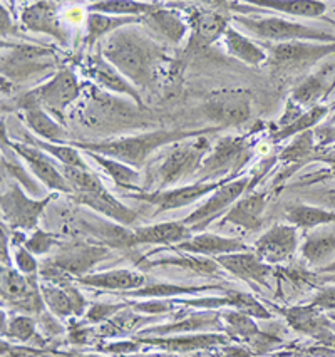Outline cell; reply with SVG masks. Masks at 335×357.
<instances>
[{"label":"cell","mask_w":335,"mask_h":357,"mask_svg":"<svg viewBox=\"0 0 335 357\" xmlns=\"http://www.w3.org/2000/svg\"><path fill=\"white\" fill-rule=\"evenodd\" d=\"M99 54L138 91H153L166 59L163 47L148 31L134 26L119 29L101 43Z\"/></svg>","instance_id":"6da1fadb"},{"label":"cell","mask_w":335,"mask_h":357,"mask_svg":"<svg viewBox=\"0 0 335 357\" xmlns=\"http://www.w3.org/2000/svg\"><path fill=\"white\" fill-rule=\"evenodd\" d=\"M210 149L212 144L206 138V132L169 144L164 155L153 161L146 174V188L141 192H161L185 181L186 178L200 172Z\"/></svg>","instance_id":"7a4b0ae2"},{"label":"cell","mask_w":335,"mask_h":357,"mask_svg":"<svg viewBox=\"0 0 335 357\" xmlns=\"http://www.w3.org/2000/svg\"><path fill=\"white\" fill-rule=\"evenodd\" d=\"M215 130H200V131H168L156 130L143 135L127 136V138L111 139V141H74L72 146L82 149L88 153H98V155L113 158V160L121 161L124 165H130L132 168H141V166L150 160L153 153L158 149L169 146V144L178 143L193 138V136L203 135V132H213Z\"/></svg>","instance_id":"3957f363"},{"label":"cell","mask_w":335,"mask_h":357,"mask_svg":"<svg viewBox=\"0 0 335 357\" xmlns=\"http://www.w3.org/2000/svg\"><path fill=\"white\" fill-rule=\"evenodd\" d=\"M61 172L68 183L71 185L72 198L76 203L104 215L106 218L113 220L123 227H131L138 220V213L107 192L98 174H94L91 169L61 166Z\"/></svg>","instance_id":"277c9868"},{"label":"cell","mask_w":335,"mask_h":357,"mask_svg":"<svg viewBox=\"0 0 335 357\" xmlns=\"http://www.w3.org/2000/svg\"><path fill=\"white\" fill-rule=\"evenodd\" d=\"M81 84L76 73L69 68H61L54 76L36 89L27 91L15 101V109L22 111L29 106H40L64 124V113L79 98Z\"/></svg>","instance_id":"5b68a950"},{"label":"cell","mask_w":335,"mask_h":357,"mask_svg":"<svg viewBox=\"0 0 335 357\" xmlns=\"http://www.w3.org/2000/svg\"><path fill=\"white\" fill-rule=\"evenodd\" d=\"M233 22L255 36L256 39L270 44L292 43V40H307V43L335 44V36L320 29L305 26V24L293 22V20L275 17H255V15L238 14L233 17Z\"/></svg>","instance_id":"8992f818"},{"label":"cell","mask_w":335,"mask_h":357,"mask_svg":"<svg viewBox=\"0 0 335 357\" xmlns=\"http://www.w3.org/2000/svg\"><path fill=\"white\" fill-rule=\"evenodd\" d=\"M9 51L2 54V77L17 84L27 79L40 76L56 68V54L51 47L37 44L7 45Z\"/></svg>","instance_id":"52a82bcc"},{"label":"cell","mask_w":335,"mask_h":357,"mask_svg":"<svg viewBox=\"0 0 335 357\" xmlns=\"http://www.w3.org/2000/svg\"><path fill=\"white\" fill-rule=\"evenodd\" d=\"M254 188L250 176L233 178L228 180L225 185L210 195V198L203 205L198 206L196 210L192 211L183 222L185 227L192 230V234H201L213 220H217L221 215V218L228 213L231 206L242 198L243 193L250 192Z\"/></svg>","instance_id":"ba28073f"},{"label":"cell","mask_w":335,"mask_h":357,"mask_svg":"<svg viewBox=\"0 0 335 357\" xmlns=\"http://www.w3.org/2000/svg\"><path fill=\"white\" fill-rule=\"evenodd\" d=\"M56 195H47L44 198H29L22 192L19 183H12L7 192L2 193L0 208H2V220L14 231L37 230L40 215L47 208Z\"/></svg>","instance_id":"9c48e42d"},{"label":"cell","mask_w":335,"mask_h":357,"mask_svg":"<svg viewBox=\"0 0 335 357\" xmlns=\"http://www.w3.org/2000/svg\"><path fill=\"white\" fill-rule=\"evenodd\" d=\"M267 62L275 70H302L315 64L324 57L335 52V44L307 43V40H292V43L268 44Z\"/></svg>","instance_id":"30bf717a"},{"label":"cell","mask_w":335,"mask_h":357,"mask_svg":"<svg viewBox=\"0 0 335 357\" xmlns=\"http://www.w3.org/2000/svg\"><path fill=\"white\" fill-rule=\"evenodd\" d=\"M203 113L213 130L242 126L251 116V98L243 89L218 91L206 99Z\"/></svg>","instance_id":"8fae6325"},{"label":"cell","mask_w":335,"mask_h":357,"mask_svg":"<svg viewBox=\"0 0 335 357\" xmlns=\"http://www.w3.org/2000/svg\"><path fill=\"white\" fill-rule=\"evenodd\" d=\"M250 141L243 136H225V138L218 139L215 146L210 149L198 174L205 181L220 178L226 173L238 172L250 160Z\"/></svg>","instance_id":"7c38bea8"},{"label":"cell","mask_w":335,"mask_h":357,"mask_svg":"<svg viewBox=\"0 0 335 357\" xmlns=\"http://www.w3.org/2000/svg\"><path fill=\"white\" fill-rule=\"evenodd\" d=\"M228 180L233 178H225V180H217V181H198L193 185H185L178 186V188H169V190H161V192H138L131 193L130 197L134 200L150 203V205L156 206V213H163V211L183 208V206L192 205V203L198 202L200 198L206 197V195H212L215 190H218Z\"/></svg>","instance_id":"4fadbf2b"},{"label":"cell","mask_w":335,"mask_h":357,"mask_svg":"<svg viewBox=\"0 0 335 357\" xmlns=\"http://www.w3.org/2000/svg\"><path fill=\"white\" fill-rule=\"evenodd\" d=\"M2 141L3 144H7L10 149H14L17 155L26 161L29 168L37 180L42 183L45 188L54 190V192L72 195L71 185L68 183V180L64 178V174L61 172V165L52 163L51 158H47V153H44L42 149L32 146L31 143H17V141H10L6 138V132L2 131Z\"/></svg>","instance_id":"5bb4252c"},{"label":"cell","mask_w":335,"mask_h":357,"mask_svg":"<svg viewBox=\"0 0 335 357\" xmlns=\"http://www.w3.org/2000/svg\"><path fill=\"white\" fill-rule=\"evenodd\" d=\"M109 257V247L89 243H71L59 248V253L49 260V264L59 268L71 279H79L91 273L94 267Z\"/></svg>","instance_id":"9a60e30c"},{"label":"cell","mask_w":335,"mask_h":357,"mask_svg":"<svg viewBox=\"0 0 335 357\" xmlns=\"http://www.w3.org/2000/svg\"><path fill=\"white\" fill-rule=\"evenodd\" d=\"M299 228L295 225H274L255 242L254 252L265 264L274 265L290 260L299 248Z\"/></svg>","instance_id":"2e32d148"},{"label":"cell","mask_w":335,"mask_h":357,"mask_svg":"<svg viewBox=\"0 0 335 357\" xmlns=\"http://www.w3.org/2000/svg\"><path fill=\"white\" fill-rule=\"evenodd\" d=\"M189 39L186 45V52L200 51L217 43L225 36L230 27L228 19L217 9H198L194 7L189 15Z\"/></svg>","instance_id":"e0dca14e"},{"label":"cell","mask_w":335,"mask_h":357,"mask_svg":"<svg viewBox=\"0 0 335 357\" xmlns=\"http://www.w3.org/2000/svg\"><path fill=\"white\" fill-rule=\"evenodd\" d=\"M20 24L34 34L51 36L61 45L68 47L69 34L62 26L59 6L54 2H36L24 7L20 14Z\"/></svg>","instance_id":"ac0fdd59"},{"label":"cell","mask_w":335,"mask_h":357,"mask_svg":"<svg viewBox=\"0 0 335 357\" xmlns=\"http://www.w3.org/2000/svg\"><path fill=\"white\" fill-rule=\"evenodd\" d=\"M217 264L223 271H226L237 279L247 282L251 285H260V287L270 289L268 277L274 272V267L260 259L255 252H237L228 253V255L217 257Z\"/></svg>","instance_id":"d6986e66"},{"label":"cell","mask_w":335,"mask_h":357,"mask_svg":"<svg viewBox=\"0 0 335 357\" xmlns=\"http://www.w3.org/2000/svg\"><path fill=\"white\" fill-rule=\"evenodd\" d=\"M40 294H42L45 307L57 319L82 317L88 310V301L74 287L72 282H68V284L44 282L40 285Z\"/></svg>","instance_id":"ffe728a7"},{"label":"cell","mask_w":335,"mask_h":357,"mask_svg":"<svg viewBox=\"0 0 335 357\" xmlns=\"http://www.w3.org/2000/svg\"><path fill=\"white\" fill-rule=\"evenodd\" d=\"M86 74H88L93 81H96L98 86L104 87L106 91L131 98L132 101H134V105L141 107V109L146 107L144 106L141 91L136 89V87L132 86L131 82L114 68V66H111L109 62L101 56V54L89 57L88 64H86Z\"/></svg>","instance_id":"44dd1931"},{"label":"cell","mask_w":335,"mask_h":357,"mask_svg":"<svg viewBox=\"0 0 335 357\" xmlns=\"http://www.w3.org/2000/svg\"><path fill=\"white\" fill-rule=\"evenodd\" d=\"M141 22L146 26V31L155 37L156 40L171 45H180L189 31V24L181 17L180 12L175 9H163L158 6L155 10L144 15Z\"/></svg>","instance_id":"7402d4cb"},{"label":"cell","mask_w":335,"mask_h":357,"mask_svg":"<svg viewBox=\"0 0 335 357\" xmlns=\"http://www.w3.org/2000/svg\"><path fill=\"white\" fill-rule=\"evenodd\" d=\"M178 253H188V255L198 257H220L228 255V253L245 252L248 247L242 240L228 238V236H220L217 234H208V231H201L192 238L185 240V242L171 247Z\"/></svg>","instance_id":"603a6c76"},{"label":"cell","mask_w":335,"mask_h":357,"mask_svg":"<svg viewBox=\"0 0 335 357\" xmlns=\"http://www.w3.org/2000/svg\"><path fill=\"white\" fill-rule=\"evenodd\" d=\"M139 344L146 346L161 347L168 352H200L208 351L217 346H225L228 344V337L221 334H192V335H164V337H139Z\"/></svg>","instance_id":"cb8c5ba5"},{"label":"cell","mask_w":335,"mask_h":357,"mask_svg":"<svg viewBox=\"0 0 335 357\" xmlns=\"http://www.w3.org/2000/svg\"><path fill=\"white\" fill-rule=\"evenodd\" d=\"M193 234L183 222H163L156 225H148L131 230L130 247L136 245H166V247H175V245L192 238Z\"/></svg>","instance_id":"d4e9b609"},{"label":"cell","mask_w":335,"mask_h":357,"mask_svg":"<svg viewBox=\"0 0 335 357\" xmlns=\"http://www.w3.org/2000/svg\"><path fill=\"white\" fill-rule=\"evenodd\" d=\"M265 206H267V195L262 192H251L247 197H242L228 210V213L221 218L220 225H231L243 228V230L255 231L262 227Z\"/></svg>","instance_id":"484cf974"},{"label":"cell","mask_w":335,"mask_h":357,"mask_svg":"<svg viewBox=\"0 0 335 357\" xmlns=\"http://www.w3.org/2000/svg\"><path fill=\"white\" fill-rule=\"evenodd\" d=\"M206 329L221 331L223 322L220 312H213V310H205V312L189 314L186 317H181V321H175L164 324V326L148 327L141 331V337L146 335H155V337H164V335L171 334H188V332H201Z\"/></svg>","instance_id":"4316f807"},{"label":"cell","mask_w":335,"mask_h":357,"mask_svg":"<svg viewBox=\"0 0 335 357\" xmlns=\"http://www.w3.org/2000/svg\"><path fill=\"white\" fill-rule=\"evenodd\" d=\"M74 282L91 289L123 290V292L146 287V277L139 272L130 271V268H113V271L99 273H88V275L79 277Z\"/></svg>","instance_id":"83f0119b"},{"label":"cell","mask_w":335,"mask_h":357,"mask_svg":"<svg viewBox=\"0 0 335 357\" xmlns=\"http://www.w3.org/2000/svg\"><path fill=\"white\" fill-rule=\"evenodd\" d=\"M334 66H325L324 69L317 70L312 76L305 77L295 89L292 91V101L299 105L302 109H312L318 106V102L324 99L330 89L335 86Z\"/></svg>","instance_id":"f1b7e54d"},{"label":"cell","mask_w":335,"mask_h":357,"mask_svg":"<svg viewBox=\"0 0 335 357\" xmlns=\"http://www.w3.org/2000/svg\"><path fill=\"white\" fill-rule=\"evenodd\" d=\"M315 305H305V307H290V309L283 310V315L295 331L302 332L305 335H312L318 340H329L332 342L335 335L332 334L329 327V321L318 312Z\"/></svg>","instance_id":"f546056e"},{"label":"cell","mask_w":335,"mask_h":357,"mask_svg":"<svg viewBox=\"0 0 335 357\" xmlns=\"http://www.w3.org/2000/svg\"><path fill=\"white\" fill-rule=\"evenodd\" d=\"M22 114L27 128L34 132L36 138L61 144L68 141V131H65L64 124L54 119V116L44 111L40 106H29L22 109Z\"/></svg>","instance_id":"4dcf8cb0"},{"label":"cell","mask_w":335,"mask_h":357,"mask_svg":"<svg viewBox=\"0 0 335 357\" xmlns=\"http://www.w3.org/2000/svg\"><path fill=\"white\" fill-rule=\"evenodd\" d=\"M223 40H225L226 52L230 54L235 59L245 62L248 66H256L267 62V49L262 47V45L255 44L250 37L237 31L235 27L226 29L225 36H223Z\"/></svg>","instance_id":"1f68e13d"},{"label":"cell","mask_w":335,"mask_h":357,"mask_svg":"<svg viewBox=\"0 0 335 357\" xmlns=\"http://www.w3.org/2000/svg\"><path fill=\"white\" fill-rule=\"evenodd\" d=\"M248 6L309 19L322 17L327 10V3L318 2V0H248Z\"/></svg>","instance_id":"d6a6232c"},{"label":"cell","mask_w":335,"mask_h":357,"mask_svg":"<svg viewBox=\"0 0 335 357\" xmlns=\"http://www.w3.org/2000/svg\"><path fill=\"white\" fill-rule=\"evenodd\" d=\"M141 22L138 17H116V15L98 14V12H88V19H86V45L93 47L99 40H104L107 36L119 29L134 26V24Z\"/></svg>","instance_id":"836d02e7"},{"label":"cell","mask_w":335,"mask_h":357,"mask_svg":"<svg viewBox=\"0 0 335 357\" xmlns=\"http://www.w3.org/2000/svg\"><path fill=\"white\" fill-rule=\"evenodd\" d=\"M88 155L93 158L99 166H101L102 172H104L107 176L114 181L116 186H119V188H126L134 193L141 192L138 186L139 180H141V174H139L138 169L132 168L130 165H124L118 160H113V158L98 155V153H88Z\"/></svg>","instance_id":"e575fe53"},{"label":"cell","mask_w":335,"mask_h":357,"mask_svg":"<svg viewBox=\"0 0 335 357\" xmlns=\"http://www.w3.org/2000/svg\"><path fill=\"white\" fill-rule=\"evenodd\" d=\"M159 3L134 2V0H104V2H94L88 6V12L98 14L116 15V17H138L143 19L158 7Z\"/></svg>","instance_id":"d590c367"},{"label":"cell","mask_w":335,"mask_h":357,"mask_svg":"<svg viewBox=\"0 0 335 357\" xmlns=\"http://www.w3.org/2000/svg\"><path fill=\"white\" fill-rule=\"evenodd\" d=\"M26 143H31L32 146L42 149L49 156L59 161L61 166H69V168H79V169H91L88 163L82 158L79 148L72 146V144H61V143H49V141L34 138V136L27 135Z\"/></svg>","instance_id":"8d00e7d4"},{"label":"cell","mask_w":335,"mask_h":357,"mask_svg":"<svg viewBox=\"0 0 335 357\" xmlns=\"http://www.w3.org/2000/svg\"><path fill=\"white\" fill-rule=\"evenodd\" d=\"M300 252L309 265L330 264L335 260V234L307 236Z\"/></svg>","instance_id":"74e56055"},{"label":"cell","mask_w":335,"mask_h":357,"mask_svg":"<svg viewBox=\"0 0 335 357\" xmlns=\"http://www.w3.org/2000/svg\"><path fill=\"white\" fill-rule=\"evenodd\" d=\"M161 265L186 268V271L198 273V275H218V272H220L221 268L220 265L217 264V260L208 259V257H196V255L180 257V253H178L176 257H163V259L150 261V267H161Z\"/></svg>","instance_id":"f35d334b"},{"label":"cell","mask_w":335,"mask_h":357,"mask_svg":"<svg viewBox=\"0 0 335 357\" xmlns=\"http://www.w3.org/2000/svg\"><path fill=\"white\" fill-rule=\"evenodd\" d=\"M287 218L297 228H315L325 223H335V211L318 208L310 205H292L287 211Z\"/></svg>","instance_id":"ab89813d"},{"label":"cell","mask_w":335,"mask_h":357,"mask_svg":"<svg viewBox=\"0 0 335 357\" xmlns=\"http://www.w3.org/2000/svg\"><path fill=\"white\" fill-rule=\"evenodd\" d=\"M218 289L217 285H176V284H155L146 285L138 290L127 292V297L134 298H171L176 296H188V294H201L205 290Z\"/></svg>","instance_id":"60d3db41"},{"label":"cell","mask_w":335,"mask_h":357,"mask_svg":"<svg viewBox=\"0 0 335 357\" xmlns=\"http://www.w3.org/2000/svg\"><path fill=\"white\" fill-rule=\"evenodd\" d=\"M221 322H223V329L228 332L230 335L233 337L243 339L247 342H250L251 339L258 335V326H256L254 317L250 315H245L238 310H221Z\"/></svg>","instance_id":"b9f144b4"},{"label":"cell","mask_w":335,"mask_h":357,"mask_svg":"<svg viewBox=\"0 0 335 357\" xmlns=\"http://www.w3.org/2000/svg\"><path fill=\"white\" fill-rule=\"evenodd\" d=\"M329 111H330V107L322 106V105L312 107V109L304 111V113H302L292 124L280 128V130L274 135V141H283L287 138H295L297 135H302V132L310 131L313 126H315V124L320 123V119L324 118Z\"/></svg>","instance_id":"7bdbcfd3"},{"label":"cell","mask_w":335,"mask_h":357,"mask_svg":"<svg viewBox=\"0 0 335 357\" xmlns=\"http://www.w3.org/2000/svg\"><path fill=\"white\" fill-rule=\"evenodd\" d=\"M146 322V319L139 317V315L132 314L126 309H123L121 312H118L113 319L104 322L99 329V335H104V337H114V335H121L124 332H134L139 326Z\"/></svg>","instance_id":"ee69618b"},{"label":"cell","mask_w":335,"mask_h":357,"mask_svg":"<svg viewBox=\"0 0 335 357\" xmlns=\"http://www.w3.org/2000/svg\"><path fill=\"white\" fill-rule=\"evenodd\" d=\"M2 332L3 335H9V337L17 339L24 344L34 342L37 346L42 344V339L37 334L36 321L32 317H29V315H15V317H12Z\"/></svg>","instance_id":"f6af8a7d"},{"label":"cell","mask_w":335,"mask_h":357,"mask_svg":"<svg viewBox=\"0 0 335 357\" xmlns=\"http://www.w3.org/2000/svg\"><path fill=\"white\" fill-rule=\"evenodd\" d=\"M226 297L230 301V307H233L238 312L250 315L254 319H263V321H268L272 317V314L250 294L240 292V290H228Z\"/></svg>","instance_id":"bcb514c9"},{"label":"cell","mask_w":335,"mask_h":357,"mask_svg":"<svg viewBox=\"0 0 335 357\" xmlns=\"http://www.w3.org/2000/svg\"><path fill=\"white\" fill-rule=\"evenodd\" d=\"M313 143H315V135L313 131H305L302 135H297L295 138L287 148L283 149L280 160L283 161H299L304 160L305 156H309L313 149Z\"/></svg>","instance_id":"7dc6e473"},{"label":"cell","mask_w":335,"mask_h":357,"mask_svg":"<svg viewBox=\"0 0 335 357\" xmlns=\"http://www.w3.org/2000/svg\"><path fill=\"white\" fill-rule=\"evenodd\" d=\"M130 305V302H121V304H93L86 310L84 319L89 324H104L113 319L116 314L121 312L123 309Z\"/></svg>","instance_id":"c3c4849f"},{"label":"cell","mask_w":335,"mask_h":357,"mask_svg":"<svg viewBox=\"0 0 335 357\" xmlns=\"http://www.w3.org/2000/svg\"><path fill=\"white\" fill-rule=\"evenodd\" d=\"M57 243L59 242H57L56 235L37 228V230L32 231L31 236H27L24 247H26L32 255H44V253H47L52 247H56Z\"/></svg>","instance_id":"681fc988"},{"label":"cell","mask_w":335,"mask_h":357,"mask_svg":"<svg viewBox=\"0 0 335 357\" xmlns=\"http://www.w3.org/2000/svg\"><path fill=\"white\" fill-rule=\"evenodd\" d=\"M2 168L6 169L7 173L12 174L15 180V183H19L22 188H26L29 193L34 195V197H42L44 198V192L40 186H37V183L34 180H32L31 176L26 173V169L22 168V166L17 165V163H9V161L2 160Z\"/></svg>","instance_id":"f907efd6"},{"label":"cell","mask_w":335,"mask_h":357,"mask_svg":"<svg viewBox=\"0 0 335 357\" xmlns=\"http://www.w3.org/2000/svg\"><path fill=\"white\" fill-rule=\"evenodd\" d=\"M14 264L15 268L27 277L37 275L40 268L39 261L36 260V255H32L24 245H19V247L14 248Z\"/></svg>","instance_id":"816d5d0a"},{"label":"cell","mask_w":335,"mask_h":357,"mask_svg":"<svg viewBox=\"0 0 335 357\" xmlns=\"http://www.w3.org/2000/svg\"><path fill=\"white\" fill-rule=\"evenodd\" d=\"M141 344L138 342H131V340H123V342H113V344H107V346L99 347L102 352H107V354H113V356H126V354H136L138 349Z\"/></svg>","instance_id":"f5cc1de1"},{"label":"cell","mask_w":335,"mask_h":357,"mask_svg":"<svg viewBox=\"0 0 335 357\" xmlns=\"http://www.w3.org/2000/svg\"><path fill=\"white\" fill-rule=\"evenodd\" d=\"M312 305H315L320 310H329L335 312V287L322 289L320 292L313 297Z\"/></svg>","instance_id":"db71d44e"},{"label":"cell","mask_w":335,"mask_h":357,"mask_svg":"<svg viewBox=\"0 0 335 357\" xmlns=\"http://www.w3.org/2000/svg\"><path fill=\"white\" fill-rule=\"evenodd\" d=\"M0 15H2V36H17L19 34V27L15 26V22H12L9 12L2 7L0 10Z\"/></svg>","instance_id":"11a10c76"},{"label":"cell","mask_w":335,"mask_h":357,"mask_svg":"<svg viewBox=\"0 0 335 357\" xmlns=\"http://www.w3.org/2000/svg\"><path fill=\"white\" fill-rule=\"evenodd\" d=\"M69 339H71L74 344H88L89 331L86 329V327H72V329L69 331Z\"/></svg>","instance_id":"9f6ffc18"},{"label":"cell","mask_w":335,"mask_h":357,"mask_svg":"<svg viewBox=\"0 0 335 357\" xmlns=\"http://www.w3.org/2000/svg\"><path fill=\"white\" fill-rule=\"evenodd\" d=\"M0 253H2V265L3 267L9 268L10 265V257H9V236H7L6 234V227L2 225V250H0Z\"/></svg>","instance_id":"6f0895ef"},{"label":"cell","mask_w":335,"mask_h":357,"mask_svg":"<svg viewBox=\"0 0 335 357\" xmlns=\"http://www.w3.org/2000/svg\"><path fill=\"white\" fill-rule=\"evenodd\" d=\"M315 138L320 139V143H334L335 141V130L329 132V130H322L320 132H315Z\"/></svg>","instance_id":"680465c9"},{"label":"cell","mask_w":335,"mask_h":357,"mask_svg":"<svg viewBox=\"0 0 335 357\" xmlns=\"http://www.w3.org/2000/svg\"><path fill=\"white\" fill-rule=\"evenodd\" d=\"M322 273H335V260L330 261V264L324 265V267L320 268Z\"/></svg>","instance_id":"91938a15"},{"label":"cell","mask_w":335,"mask_h":357,"mask_svg":"<svg viewBox=\"0 0 335 357\" xmlns=\"http://www.w3.org/2000/svg\"><path fill=\"white\" fill-rule=\"evenodd\" d=\"M192 357H226V356H218V354H210L206 351H200V352H194V356Z\"/></svg>","instance_id":"94428289"},{"label":"cell","mask_w":335,"mask_h":357,"mask_svg":"<svg viewBox=\"0 0 335 357\" xmlns=\"http://www.w3.org/2000/svg\"><path fill=\"white\" fill-rule=\"evenodd\" d=\"M144 357H178L176 354H168V351L159 352V354H146Z\"/></svg>","instance_id":"6125c7cd"},{"label":"cell","mask_w":335,"mask_h":357,"mask_svg":"<svg viewBox=\"0 0 335 357\" xmlns=\"http://www.w3.org/2000/svg\"><path fill=\"white\" fill-rule=\"evenodd\" d=\"M114 357H144L141 354H126V356H114Z\"/></svg>","instance_id":"be15d7a7"},{"label":"cell","mask_w":335,"mask_h":357,"mask_svg":"<svg viewBox=\"0 0 335 357\" xmlns=\"http://www.w3.org/2000/svg\"><path fill=\"white\" fill-rule=\"evenodd\" d=\"M77 357H101V356H96V354H84V356H77Z\"/></svg>","instance_id":"e7e4bbea"},{"label":"cell","mask_w":335,"mask_h":357,"mask_svg":"<svg viewBox=\"0 0 335 357\" xmlns=\"http://www.w3.org/2000/svg\"><path fill=\"white\" fill-rule=\"evenodd\" d=\"M332 109H335V105H334V106H332Z\"/></svg>","instance_id":"03108f58"}]
</instances>
